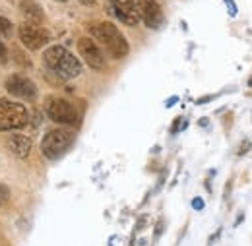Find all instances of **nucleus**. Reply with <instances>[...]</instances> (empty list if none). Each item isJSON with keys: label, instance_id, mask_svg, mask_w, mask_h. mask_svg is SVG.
<instances>
[{"label": "nucleus", "instance_id": "f257e3e1", "mask_svg": "<svg viewBox=\"0 0 252 246\" xmlns=\"http://www.w3.org/2000/svg\"><path fill=\"white\" fill-rule=\"evenodd\" d=\"M43 61L47 64V68H51L55 74H59L64 80H72L76 76L82 74V64L80 61L68 53L61 45H53L43 53Z\"/></svg>", "mask_w": 252, "mask_h": 246}, {"label": "nucleus", "instance_id": "f03ea898", "mask_svg": "<svg viewBox=\"0 0 252 246\" xmlns=\"http://www.w3.org/2000/svg\"><path fill=\"white\" fill-rule=\"evenodd\" d=\"M90 33L99 41L101 47H105L109 51V55L113 59H125L130 51L128 41L125 39V35L115 28V24L111 22H101V24H94L90 28Z\"/></svg>", "mask_w": 252, "mask_h": 246}, {"label": "nucleus", "instance_id": "7ed1b4c3", "mask_svg": "<svg viewBox=\"0 0 252 246\" xmlns=\"http://www.w3.org/2000/svg\"><path fill=\"white\" fill-rule=\"evenodd\" d=\"M30 124V111L16 101L0 99V130L10 132V130H20Z\"/></svg>", "mask_w": 252, "mask_h": 246}, {"label": "nucleus", "instance_id": "20e7f679", "mask_svg": "<svg viewBox=\"0 0 252 246\" xmlns=\"http://www.w3.org/2000/svg\"><path fill=\"white\" fill-rule=\"evenodd\" d=\"M74 140H76V134L72 130H66V128L51 130L41 142V152L47 159H59L74 146Z\"/></svg>", "mask_w": 252, "mask_h": 246}, {"label": "nucleus", "instance_id": "39448f33", "mask_svg": "<svg viewBox=\"0 0 252 246\" xmlns=\"http://www.w3.org/2000/svg\"><path fill=\"white\" fill-rule=\"evenodd\" d=\"M45 113L47 117L57 124H72L78 123V113L74 109L72 103H68L66 99H61V97H49L45 101Z\"/></svg>", "mask_w": 252, "mask_h": 246}, {"label": "nucleus", "instance_id": "423d86ee", "mask_svg": "<svg viewBox=\"0 0 252 246\" xmlns=\"http://www.w3.org/2000/svg\"><path fill=\"white\" fill-rule=\"evenodd\" d=\"M49 39H51L49 31L43 30V28H41V26H37V24H30V22H26L24 26H20V41H22V43H24V47H26V49H30V51L43 49V47L49 43Z\"/></svg>", "mask_w": 252, "mask_h": 246}, {"label": "nucleus", "instance_id": "0eeeda50", "mask_svg": "<svg viewBox=\"0 0 252 246\" xmlns=\"http://www.w3.org/2000/svg\"><path fill=\"white\" fill-rule=\"evenodd\" d=\"M109 12L125 26H136L140 22L138 4L134 0H109Z\"/></svg>", "mask_w": 252, "mask_h": 246}, {"label": "nucleus", "instance_id": "6e6552de", "mask_svg": "<svg viewBox=\"0 0 252 246\" xmlns=\"http://www.w3.org/2000/svg\"><path fill=\"white\" fill-rule=\"evenodd\" d=\"M78 51L82 55V59L86 61V64H90V68L94 70H103L105 68V57L103 51L99 49V45L90 37H82L78 41Z\"/></svg>", "mask_w": 252, "mask_h": 246}, {"label": "nucleus", "instance_id": "1a4fd4ad", "mask_svg": "<svg viewBox=\"0 0 252 246\" xmlns=\"http://www.w3.org/2000/svg\"><path fill=\"white\" fill-rule=\"evenodd\" d=\"M138 12H140V20L150 28V30H158L163 24V10L159 6L158 0H138Z\"/></svg>", "mask_w": 252, "mask_h": 246}, {"label": "nucleus", "instance_id": "9d476101", "mask_svg": "<svg viewBox=\"0 0 252 246\" xmlns=\"http://www.w3.org/2000/svg\"><path fill=\"white\" fill-rule=\"evenodd\" d=\"M6 92L10 95H16V97H22V99H35L37 97V88L30 78L26 76H20V74H14L6 80Z\"/></svg>", "mask_w": 252, "mask_h": 246}, {"label": "nucleus", "instance_id": "9b49d317", "mask_svg": "<svg viewBox=\"0 0 252 246\" xmlns=\"http://www.w3.org/2000/svg\"><path fill=\"white\" fill-rule=\"evenodd\" d=\"M20 10H22V16H24L30 24H37V26L43 24L45 14H43V10H41V6H39L37 2H33V0H22Z\"/></svg>", "mask_w": 252, "mask_h": 246}, {"label": "nucleus", "instance_id": "f8f14e48", "mask_svg": "<svg viewBox=\"0 0 252 246\" xmlns=\"http://www.w3.org/2000/svg\"><path fill=\"white\" fill-rule=\"evenodd\" d=\"M8 146L20 159H26L32 152V140L28 136H22V134H12L8 140Z\"/></svg>", "mask_w": 252, "mask_h": 246}, {"label": "nucleus", "instance_id": "ddd939ff", "mask_svg": "<svg viewBox=\"0 0 252 246\" xmlns=\"http://www.w3.org/2000/svg\"><path fill=\"white\" fill-rule=\"evenodd\" d=\"M12 30H14L12 22H10L8 18L0 16V35H4V37H10V35H12Z\"/></svg>", "mask_w": 252, "mask_h": 246}, {"label": "nucleus", "instance_id": "4468645a", "mask_svg": "<svg viewBox=\"0 0 252 246\" xmlns=\"http://www.w3.org/2000/svg\"><path fill=\"white\" fill-rule=\"evenodd\" d=\"M14 59H16V62H24V66H26V68H30V66H32V61H30L24 53H20V49H16V51H14Z\"/></svg>", "mask_w": 252, "mask_h": 246}, {"label": "nucleus", "instance_id": "2eb2a0df", "mask_svg": "<svg viewBox=\"0 0 252 246\" xmlns=\"http://www.w3.org/2000/svg\"><path fill=\"white\" fill-rule=\"evenodd\" d=\"M8 198H10V188L0 184V206H4V204L8 202Z\"/></svg>", "mask_w": 252, "mask_h": 246}, {"label": "nucleus", "instance_id": "dca6fc26", "mask_svg": "<svg viewBox=\"0 0 252 246\" xmlns=\"http://www.w3.org/2000/svg\"><path fill=\"white\" fill-rule=\"evenodd\" d=\"M249 152H251V142H247V140H245V142L241 144V148H239V155L249 154Z\"/></svg>", "mask_w": 252, "mask_h": 246}, {"label": "nucleus", "instance_id": "f3484780", "mask_svg": "<svg viewBox=\"0 0 252 246\" xmlns=\"http://www.w3.org/2000/svg\"><path fill=\"white\" fill-rule=\"evenodd\" d=\"M192 208H194V210H202V208H204L202 198H194V200H192Z\"/></svg>", "mask_w": 252, "mask_h": 246}, {"label": "nucleus", "instance_id": "a211bd4d", "mask_svg": "<svg viewBox=\"0 0 252 246\" xmlns=\"http://www.w3.org/2000/svg\"><path fill=\"white\" fill-rule=\"evenodd\" d=\"M6 57H8V51H6V47H4V43L0 41V62L6 61Z\"/></svg>", "mask_w": 252, "mask_h": 246}, {"label": "nucleus", "instance_id": "6ab92c4d", "mask_svg": "<svg viewBox=\"0 0 252 246\" xmlns=\"http://www.w3.org/2000/svg\"><path fill=\"white\" fill-rule=\"evenodd\" d=\"M161 233H163V221H159L158 227H156V239H159V237H161Z\"/></svg>", "mask_w": 252, "mask_h": 246}, {"label": "nucleus", "instance_id": "aec40b11", "mask_svg": "<svg viewBox=\"0 0 252 246\" xmlns=\"http://www.w3.org/2000/svg\"><path fill=\"white\" fill-rule=\"evenodd\" d=\"M82 4H86V6H92V4H95V0H80Z\"/></svg>", "mask_w": 252, "mask_h": 246}, {"label": "nucleus", "instance_id": "412c9836", "mask_svg": "<svg viewBox=\"0 0 252 246\" xmlns=\"http://www.w3.org/2000/svg\"><path fill=\"white\" fill-rule=\"evenodd\" d=\"M249 86H251V88H252V78H251V80H249Z\"/></svg>", "mask_w": 252, "mask_h": 246}, {"label": "nucleus", "instance_id": "4be33fe9", "mask_svg": "<svg viewBox=\"0 0 252 246\" xmlns=\"http://www.w3.org/2000/svg\"><path fill=\"white\" fill-rule=\"evenodd\" d=\"M59 2H66V0H59Z\"/></svg>", "mask_w": 252, "mask_h": 246}]
</instances>
